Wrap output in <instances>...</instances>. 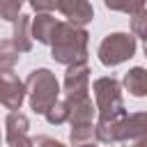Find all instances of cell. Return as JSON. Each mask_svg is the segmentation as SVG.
<instances>
[{
    "instance_id": "cell-13",
    "label": "cell",
    "mask_w": 147,
    "mask_h": 147,
    "mask_svg": "<svg viewBox=\"0 0 147 147\" xmlns=\"http://www.w3.org/2000/svg\"><path fill=\"white\" fill-rule=\"evenodd\" d=\"M25 131H28V119L18 113H9V117H7V140L25 136Z\"/></svg>"
},
{
    "instance_id": "cell-14",
    "label": "cell",
    "mask_w": 147,
    "mask_h": 147,
    "mask_svg": "<svg viewBox=\"0 0 147 147\" xmlns=\"http://www.w3.org/2000/svg\"><path fill=\"white\" fill-rule=\"evenodd\" d=\"M108 9H117V11H126V14H138L145 7V0H103Z\"/></svg>"
},
{
    "instance_id": "cell-11",
    "label": "cell",
    "mask_w": 147,
    "mask_h": 147,
    "mask_svg": "<svg viewBox=\"0 0 147 147\" xmlns=\"http://www.w3.org/2000/svg\"><path fill=\"white\" fill-rule=\"evenodd\" d=\"M124 85H126V90H129L131 94L145 96V94H147V71L140 69V67L131 69V71L124 76Z\"/></svg>"
},
{
    "instance_id": "cell-23",
    "label": "cell",
    "mask_w": 147,
    "mask_h": 147,
    "mask_svg": "<svg viewBox=\"0 0 147 147\" xmlns=\"http://www.w3.org/2000/svg\"><path fill=\"white\" fill-rule=\"evenodd\" d=\"M78 147H94V145H92V142H90V145H78Z\"/></svg>"
},
{
    "instance_id": "cell-2",
    "label": "cell",
    "mask_w": 147,
    "mask_h": 147,
    "mask_svg": "<svg viewBox=\"0 0 147 147\" xmlns=\"http://www.w3.org/2000/svg\"><path fill=\"white\" fill-rule=\"evenodd\" d=\"M28 92H30V106L37 113H48L55 103H57V80L48 69H37L30 74L28 83H25Z\"/></svg>"
},
{
    "instance_id": "cell-21",
    "label": "cell",
    "mask_w": 147,
    "mask_h": 147,
    "mask_svg": "<svg viewBox=\"0 0 147 147\" xmlns=\"http://www.w3.org/2000/svg\"><path fill=\"white\" fill-rule=\"evenodd\" d=\"M32 147H64V145L62 142H55L51 138H37V140H32Z\"/></svg>"
},
{
    "instance_id": "cell-4",
    "label": "cell",
    "mask_w": 147,
    "mask_h": 147,
    "mask_svg": "<svg viewBox=\"0 0 147 147\" xmlns=\"http://www.w3.org/2000/svg\"><path fill=\"white\" fill-rule=\"evenodd\" d=\"M133 53H136V39L124 32L108 34L99 46V60L106 67H115V64L133 57Z\"/></svg>"
},
{
    "instance_id": "cell-10",
    "label": "cell",
    "mask_w": 147,
    "mask_h": 147,
    "mask_svg": "<svg viewBox=\"0 0 147 147\" xmlns=\"http://www.w3.org/2000/svg\"><path fill=\"white\" fill-rule=\"evenodd\" d=\"M69 106V122L74 126H83V124H92V115H94V108H92V101L85 96V99H76V101H67Z\"/></svg>"
},
{
    "instance_id": "cell-18",
    "label": "cell",
    "mask_w": 147,
    "mask_h": 147,
    "mask_svg": "<svg viewBox=\"0 0 147 147\" xmlns=\"http://www.w3.org/2000/svg\"><path fill=\"white\" fill-rule=\"evenodd\" d=\"M23 0H2V16L7 21H16L18 18V9H21Z\"/></svg>"
},
{
    "instance_id": "cell-3",
    "label": "cell",
    "mask_w": 147,
    "mask_h": 147,
    "mask_svg": "<svg viewBox=\"0 0 147 147\" xmlns=\"http://www.w3.org/2000/svg\"><path fill=\"white\" fill-rule=\"evenodd\" d=\"M94 94H96V103H99V110H101V119L99 122H119V119L126 117L117 80L99 78L94 83Z\"/></svg>"
},
{
    "instance_id": "cell-8",
    "label": "cell",
    "mask_w": 147,
    "mask_h": 147,
    "mask_svg": "<svg viewBox=\"0 0 147 147\" xmlns=\"http://www.w3.org/2000/svg\"><path fill=\"white\" fill-rule=\"evenodd\" d=\"M142 136H147V113L124 117L117 126V140H133Z\"/></svg>"
},
{
    "instance_id": "cell-7",
    "label": "cell",
    "mask_w": 147,
    "mask_h": 147,
    "mask_svg": "<svg viewBox=\"0 0 147 147\" xmlns=\"http://www.w3.org/2000/svg\"><path fill=\"white\" fill-rule=\"evenodd\" d=\"M2 103L9 108V110H18V106L23 103V92H25V85L18 83L16 76H11L9 71H2Z\"/></svg>"
},
{
    "instance_id": "cell-24",
    "label": "cell",
    "mask_w": 147,
    "mask_h": 147,
    "mask_svg": "<svg viewBox=\"0 0 147 147\" xmlns=\"http://www.w3.org/2000/svg\"><path fill=\"white\" fill-rule=\"evenodd\" d=\"M145 55H147V44H145Z\"/></svg>"
},
{
    "instance_id": "cell-12",
    "label": "cell",
    "mask_w": 147,
    "mask_h": 147,
    "mask_svg": "<svg viewBox=\"0 0 147 147\" xmlns=\"http://www.w3.org/2000/svg\"><path fill=\"white\" fill-rule=\"evenodd\" d=\"M28 25H30L28 16H18V18L14 21V48H16L18 53L30 51V46H32V41H30V37H28Z\"/></svg>"
},
{
    "instance_id": "cell-15",
    "label": "cell",
    "mask_w": 147,
    "mask_h": 147,
    "mask_svg": "<svg viewBox=\"0 0 147 147\" xmlns=\"http://www.w3.org/2000/svg\"><path fill=\"white\" fill-rule=\"evenodd\" d=\"M96 136V129L92 124H83V126H74L71 129V142L78 145H90V140Z\"/></svg>"
},
{
    "instance_id": "cell-9",
    "label": "cell",
    "mask_w": 147,
    "mask_h": 147,
    "mask_svg": "<svg viewBox=\"0 0 147 147\" xmlns=\"http://www.w3.org/2000/svg\"><path fill=\"white\" fill-rule=\"evenodd\" d=\"M57 28H60V23H57L53 16L41 14V16H37L34 23H32V34H34V39L41 41V44H53L55 34H57Z\"/></svg>"
},
{
    "instance_id": "cell-19",
    "label": "cell",
    "mask_w": 147,
    "mask_h": 147,
    "mask_svg": "<svg viewBox=\"0 0 147 147\" xmlns=\"http://www.w3.org/2000/svg\"><path fill=\"white\" fill-rule=\"evenodd\" d=\"M2 69L7 71L14 62H16V55H18V51H11V41H2Z\"/></svg>"
},
{
    "instance_id": "cell-20",
    "label": "cell",
    "mask_w": 147,
    "mask_h": 147,
    "mask_svg": "<svg viewBox=\"0 0 147 147\" xmlns=\"http://www.w3.org/2000/svg\"><path fill=\"white\" fill-rule=\"evenodd\" d=\"M30 5L39 11H48V9H55L57 7V0H30Z\"/></svg>"
},
{
    "instance_id": "cell-22",
    "label": "cell",
    "mask_w": 147,
    "mask_h": 147,
    "mask_svg": "<svg viewBox=\"0 0 147 147\" xmlns=\"http://www.w3.org/2000/svg\"><path fill=\"white\" fill-rule=\"evenodd\" d=\"M131 147H147V136H142V138H138Z\"/></svg>"
},
{
    "instance_id": "cell-5",
    "label": "cell",
    "mask_w": 147,
    "mask_h": 147,
    "mask_svg": "<svg viewBox=\"0 0 147 147\" xmlns=\"http://www.w3.org/2000/svg\"><path fill=\"white\" fill-rule=\"evenodd\" d=\"M87 67L80 64H71L67 76H64V92H67V101H76V99H85L87 96Z\"/></svg>"
},
{
    "instance_id": "cell-1",
    "label": "cell",
    "mask_w": 147,
    "mask_h": 147,
    "mask_svg": "<svg viewBox=\"0 0 147 147\" xmlns=\"http://www.w3.org/2000/svg\"><path fill=\"white\" fill-rule=\"evenodd\" d=\"M87 55V32L78 25L60 23L53 39V57L62 64H80Z\"/></svg>"
},
{
    "instance_id": "cell-16",
    "label": "cell",
    "mask_w": 147,
    "mask_h": 147,
    "mask_svg": "<svg viewBox=\"0 0 147 147\" xmlns=\"http://www.w3.org/2000/svg\"><path fill=\"white\" fill-rule=\"evenodd\" d=\"M131 30H133L136 37L147 39V5L136 14V18H133V23H131Z\"/></svg>"
},
{
    "instance_id": "cell-17",
    "label": "cell",
    "mask_w": 147,
    "mask_h": 147,
    "mask_svg": "<svg viewBox=\"0 0 147 147\" xmlns=\"http://www.w3.org/2000/svg\"><path fill=\"white\" fill-rule=\"evenodd\" d=\"M46 117H48L51 124H62L64 119H69V106H67V103H55V106L46 113Z\"/></svg>"
},
{
    "instance_id": "cell-6",
    "label": "cell",
    "mask_w": 147,
    "mask_h": 147,
    "mask_svg": "<svg viewBox=\"0 0 147 147\" xmlns=\"http://www.w3.org/2000/svg\"><path fill=\"white\" fill-rule=\"evenodd\" d=\"M57 9L71 21V25H85L94 16L92 5L87 0H57Z\"/></svg>"
}]
</instances>
